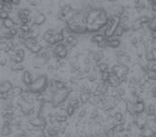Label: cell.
Masks as SVG:
<instances>
[{
	"label": "cell",
	"instance_id": "5bb4252c",
	"mask_svg": "<svg viewBox=\"0 0 156 137\" xmlns=\"http://www.w3.org/2000/svg\"><path fill=\"white\" fill-rule=\"evenodd\" d=\"M23 92H24V89L21 88V87L14 86L13 89L11 90V92H10V95H11L12 97H14V98H16V97H20L23 94Z\"/></svg>",
	"mask_w": 156,
	"mask_h": 137
},
{
	"label": "cell",
	"instance_id": "52a82bcc",
	"mask_svg": "<svg viewBox=\"0 0 156 137\" xmlns=\"http://www.w3.org/2000/svg\"><path fill=\"white\" fill-rule=\"evenodd\" d=\"M145 108H147V105H145V101L137 102L136 103H134V111L136 113V115H140L145 113Z\"/></svg>",
	"mask_w": 156,
	"mask_h": 137
},
{
	"label": "cell",
	"instance_id": "4316f807",
	"mask_svg": "<svg viewBox=\"0 0 156 137\" xmlns=\"http://www.w3.org/2000/svg\"><path fill=\"white\" fill-rule=\"evenodd\" d=\"M148 28L150 31H154V30H156V16H153V18L150 19V22H149V24H148Z\"/></svg>",
	"mask_w": 156,
	"mask_h": 137
},
{
	"label": "cell",
	"instance_id": "ac0fdd59",
	"mask_svg": "<svg viewBox=\"0 0 156 137\" xmlns=\"http://www.w3.org/2000/svg\"><path fill=\"white\" fill-rule=\"evenodd\" d=\"M24 65L20 63V64H18V63H13V65L11 66V70L15 72H18L21 71H24Z\"/></svg>",
	"mask_w": 156,
	"mask_h": 137
},
{
	"label": "cell",
	"instance_id": "4fadbf2b",
	"mask_svg": "<svg viewBox=\"0 0 156 137\" xmlns=\"http://www.w3.org/2000/svg\"><path fill=\"white\" fill-rule=\"evenodd\" d=\"M92 93L89 92H80V95H79V99H80V102L82 104H87L90 102V99H91Z\"/></svg>",
	"mask_w": 156,
	"mask_h": 137
},
{
	"label": "cell",
	"instance_id": "6da1fadb",
	"mask_svg": "<svg viewBox=\"0 0 156 137\" xmlns=\"http://www.w3.org/2000/svg\"><path fill=\"white\" fill-rule=\"evenodd\" d=\"M48 78L44 75H42L38 76L37 78L34 79V81L29 87H26L24 91H28L33 94H40V93H44L46 89L48 88Z\"/></svg>",
	"mask_w": 156,
	"mask_h": 137
},
{
	"label": "cell",
	"instance_id": "836d02e7",
	"mask_svg": "<svg viewBox=\"0 0 156 137\" xmlns=\"http://www.w3.org/2000/svg\"><path fill=\"white\" fill-rule=\"evenodd\" d=\"M151 53H152V58H153V61H156V48H151Z\"/></svg>",
	"mask_w": 156,
	"mask_h": 137
},
{
	"label": "cell",
	"instance_id": "8fae6325",
	"mask_svg": "<svg viewBox=\"0 0 156 137\" xmlns=\"http://www.w3.org/2000/svg\"><path fill=\"white\" fill-rule=\"evenodd\" d=\"M106 39H107V38H106L103 33H95V35L92 36L91 43H95V45H99L100 43H102L103 41H105Z\"/></svg>",
	"mask_w": 156,
	"mask_h": 137
},
{
	"label": "cell",
	"instance_id": "b9f144b4",
	"mask_svg": "<svg viewBox=\"0 0 156 137\" xmlns=\"http://www.w3.org/2000/svg\"><path fill=\"white\" fill-rule=\"evenodd\" d=\"M150 1H153V2H155V3H156V0H150Z\"/></svg>",
	"mask_w": 156,
	"mask_h": 137
},
{
	"label": "cell",
	"instance_id": "e575fe53",
	"mask_svg": "<svg viewBox=\"0 0 156 137\" xmlns=\"http://www.w3.org/2000/svg\"><path fill=\"white\" fill-rule=\"evenodd\" d=\"M150 37H151V39L156 40V30H154V31H150Z\"/></svg>",
	"mask_w": 156,
	"mask_h": 137
},
{
	"label": "cell",
	"instance_id": "f1b7e54d",
	"mask_svg": "<svg viewBox=\"0 0 156 137\" xmlns=\"http://www.w3.org/2000/svg\"><path fill=\"white\" fill-rule=\"evenodd\" d=\"M148 71H156V61H151L147 63Z\"/></svg>",
	"mask_w": 156,
	"mask_h": 137
},
{
	"label": "cell",
	"instance_id": "ba28073f",
	"mask_svg": "<svg viewBox=\"0 0 156 137\" xmlns=\"http://www.w3.org/2000/svg\"><path fill=\"white\" fill-rule=\"evenodd\" d=\"M105 58V52L103 49H98V50L95 51V54L92 56V61L95 64H98V63L102 62Z\"/></svg>",
	"mask_w": 156,
	"mask_h": 137
},
{
	"label": "cell",
	"instance_id": "8d00e7d4",
	"mask_svg": "<svg viewBox=\"0 0 156 137\" xmlns=\"http://www.w3.org/2000/svg\"><path fill=\"white\" fill-rule=\"evenodd\" d=\"M151 93H152V97L156 99V86L154 87L153 89H151Z\"/></svg>",
	"mask_w": 156,
	"mask_h": 137
},
{
	"label": "cell",
	"instance_id": "277c9868",
	"mask_svg": "<svg viewBox=\"0 0 156 137\" xmlns=\"http://www.w3.org/2000/svg\"><path fill=\"white\" fill-rule=\"evenodd\" d=\"M68 48H67V45L65 43H57L54 48L52 49V57H59L61 59H66L68 56Z\"/></svg>",
	"mask_w": 156,
	"mask_h": 137
},
{
	"label": "cell",
	"instance_id": "7402d4cb",
	"mask_svg": "<svg viewBox=\"0 0 156 137\" xmlns=\"http://www.w3.org/2000/svg\"><path fill=\"white\" fill-rule=\"evenodd\" d=\"M125 129H126L125 124H121V125L116 126L115 131H116V133H119V134H124V133L125 132Z\"/></svg>",
	"mask_w": 156,
	"mask_h": 137
},
{
	"label": "cell",
	"instance_id": "f546056e",
	"mask_svg": "<svg viewBox=\"0 0 156 137\" xmlns=\"http://www.w3.org/2000/svg\"><path fill=\"white\" fill-rule=\"evenodd\" d=\"M10 18V13L5 11V10H2V11H0V19L1 21H4V19Z\"/></svg>",
	"mask_w": 156,
	"mask_h": 137
},
{
	"label": "cell",
	"instance_id": "d6a6232c",
	"mask_svg": "<svg viewBox=\"0 0 156 137\" xmlns=\"http://www.w3.org/2000/svg\"><path fill=\"white\" fill-rule=\"evenodd\" d=\"M92 58L89 57V56H84V58H83V64L85 66L86 65H92Z\"/></svg>",
	"mask_w": 156,
	"mask_h": 137
},
{
	"label": "cell",
	"instance_id": "e0dca14e",
	"mask_svg": "<svg viewBox=\"0 0 156 137\" xmlns=\"http://www.w3.org/2000/svg\"><path fill=\"white\" fill-rule=\"evenodd\" d=\"M97 65L98 67V70H99V72H100V73L103 72H107V71H109V70L111 69L110 68V65H109L108 63L104 62V61L98 63V64H97Z\"/></svg>",
	"mask_w": 156,
	"mask_h": 137
},
{
	"label": "cell",
	"instance_id": "44dd1931",
	"mask_svg": "<svg viewBox=\"0 0 156 137\" xmlns=\"http://www.w3.org/2000/svg\"><path fill=\"white\" fill-rule=\"evenodd\" d=\"M150 18L148 16V15H144V16H141L140 18H138V21H140V23L143 25V26H145V25H147V24H149V22H150Z\"/></svg>",
	"mask_w": 156,
	"mask_h": 137
},
{
	"label": "cell",
	"instance_id": "d4e9b609",
	"mask_svg": "<svg viewBox=\"0 0 156 137\" xmlns=\"http://www.w3.org/2000/svg\"><path fill=\"white\" fill-rule=\"evenodd\" d=\"M0 133H1V135H3V136H9L12 133V129H11V128H10V126H4L2 128L1 132H0Z\"/></svg>",
	"mask_w": 156,
	"mask_h": 137
},
{
	"label": "cell",
	"instance_id": "f35d334b",
	"mask_svg": "<svg viewBox=\"0 0 156 137\" xmlns=\"http://www.w3.org/2000/svg\"><path fill=\"white\" fill-rule=\"evenodd\" d=\"M107 1H109V2H116V1H118V0H107Z\"/></svg>",
	"mask_w": 156,
	"mask_h": 137
},
{
	"label": "cell",
	"instance_id": "7c38bea8",
	"mask_svg": "<svg viewBox=\"0 0 156 137\" xmlns=\"http://www.w3.org/2000/svg\"><path fill=\"white\" fill-rule=\"evenodd\" d=\"M46 21V16L44 13H41V14H39L37 16H35L34 18H33V23H34V25L36 26H41L42 24H44Z\"/></svg>",
	"mask_w": 156,
	"mask_h": 137
},
{
	"label": "cell",
	"instance_id": "ffe728a7",
	"mask_svg": "<svg viewBox=\"0 0 156 137\" xmlns=\"http://www.w3.org/2000/svg\"><path fill=\"white\" fill-rule=\"evenodd\" d=\"M126 55H127V51L125 50V49L118 48L117 50L115 51V56H116V57H117L118 59H122V58H124Z\"/></svg>",
	"mask_w": 156,
	"mask_h": 137
},
{
	"label": "cell",
	"instance_id": "60d3db41",
	"mask_svg": "<svg viewBox=\"0 0 156 137\" xmlns=\"http://www.w3.org/2000/svg\"><path fill=\"white\" fill-rule=\"evenodd\" d=\"M154 122L156 123V114L154 115Z\"/></svg>",
	"mask_w": 156,
	"mask_h": 137
},
{
	"label": "cell",
	"instance_id": "7a4b0ae2",
	"mask_svg": "<svg viewBox=\"0 0 156 137\" xmlns=\"http://www.w3.org/2000/svg\"><path fill=\"white\" fill-rule=\"evenodd\" d=\"M112 72L115 73V75L121 80V83L124 84V83H127L128 80V75L130 73V68L128 66L124 65V64H115L113 65L111 68Z\"/></svg>",
	"mask_w": 156,
	"mask_h": 137
},
{
	"label": "cell",
	"instance_id": "d6986e66",
	"mask_svg": "<svg viewBox=\"0 0 156 137\" xmlns=\"http://www.w3.org/2000/svg\"><path fill=\"white\" fill-rule=\"evenodd\" d=\"M141 134H142L143 137H154L155 132L153 131V129L148 126L147 128H145V130H143V131L141 132Z\"/></svg>",
	"mask_w": 156,
	"mask_h": 137
},
{
	"label": "cell",
	"instance_id": "603a6c76",
	"mask_svg": "<svg viewBox=\"0 0 156 137\" xmlns=\"http://www.w3.org/2000/svg\"><path fill=\"white\" fill-rule=\"evenodd\" d=\"M110 75H111V69L109 70V71H107V72H101V73H100V79H101V81L107 82V83H108V80H109V78H110Z\"/></svg>",
	"mask_w": 156,
	"mask_h": 137
},
{
	"label": "cell",
	"instance_id": "d590c367",
	"mask_svg": "<svg viewBox=\"0 0 156 137\" xmlns=\"http://www.w3.org/2000/svg\"><path fill=\"white\" fill-rule=\"evenodd\" d=\"M21 0H11V2L13 3V5L14 6H16V5H18L19 3H20Z\"/></svg>",
	"mask_w": 156,
	"mask_h": 137
},
{
	"label": "cell",
	"instance_id": "cb8c5ba5",
	"mask_svg": "<svg viewBox=\"0 0 156 137\" xmlns=\"http://www.w3.org/2000/svg\"><path fill=\"white\" fill-rule=\"evenodd\" d=\"M18 15H21V16H24L26 18H31L32 16V11L31 10H29L27 8H23L21 9L20 11L18 12Z\"/></svg>",
	"mask_w": 156,
	"mask_h": 137
},
{
	"label": "cell",
	"instance_id": "5b68a950",
	"mask_svg": "<svg viewBox=\"0 0 156 137\" xmlns=\"http://www.w3.org/2000/svg\"><path fill=\"white\" fill-rule=\"evenodd\" d=\"M13 87H14L13 83L11 81H8V80H4V81L0 82V95L10 94Z\"/></svg>",
	"mask_w": 156,
	"mask_h": 137
},
{
	"label": "cell",
	"instance_id": "8992f818",
	"mask_svg": "<svg viewBox=\"0 0 156 137\" xmlns=\"http://www.w3.org/2000/svg\"><path fill=\"white\" fill-rule=\"evenodd\" d=\"M21 80H22V83L26 87H29L33 83V81H34V78H33L32 73L30 72L29 71H27V70H25V71L23 72V73H22Z\"/></svg>",
	"mask_w": 156,
	"mask_h": 137
},
{
	"label": "cell",
	"instance_id": "9c48e42d",
	"mask_svg": "<svg viewBox=\"0 0 156 137\" xmlns=\"http://www.w3.org/2000/svg\"><path fill=\"white\" fill-rule=\"evenodd\" d=\"M108 40V48H119V46L121 45V41L119 38L117 37H112V38H109Z\"/></svg>",
	"mask_w": 156,
	"mask_h": 137
},
{
	"label": "cell",
	"instance_id": "1f68e13d",
	"mask_svg": "<svg viewBox=\"0 0 156 137\" xmlns=\"http://www.w3.org/2000/svg\"><path fill=\"white\" fill-rule=\"evenodd\" d=\"M29 5L33 6V7H38L39 5H41L42 0H27Z\"/></svg>",
	"mask_w": 156,
	"mask_h": 137
},
{
	"label": "cell",
	"instance_id": "9a60e30c",
	"mask_svg": "<svg viewBox=\"0 0 156 137\" xmlns=\"http://www.w3.org/2000/svg\"><path fill=\"white\" fill-rule=\"evenodd\" d=\"M145 113L148 116H154L156 114V104L152 102H148L145 108Z\"/></svg>",
	"mask_w": 156,
	"mask_h": 137
},
{
	"label": "cell",
	"instance_id": "83f0119b",
	"mask_svg": "<svg viewBox=\"0 0 156 137\" xmlns=\"http://www.w3.org/2000/svg\"><path fill=\"white\" fill-rule=\"evenodd\" d=\"M75 112H76V109L72 105L69 104L68 109H67V115H68V117H72V116L75 114Z\"/></svg>",
	"mask_w": 156,
	"mask_h": 137
},
{
	"label": "cell",
	"instance_id": "3957f363",
	"mask_svg": "<svg viewBox=\"0 0 156 137\" xmlns=\"http://www.w3.org/2000/svg\"><path fill=\"white\" fill-rule=\"evenodd\" d=\"M71 91H72V89H71V88L57 90V91L54 93V95H53V99H52V103H51L52 107L53 108L59 107L63 102H67Z\"/></svg>",
	"mask_w": 156,
	"mask_h": 137
},
{
	"label": "cell",
	"instance_id": "74e56055",
	"mask_svg": "<svg viewBox=\"0 0 156 137\" xmlns=\"http://www.w3.org/2000/svg\"><path fill=\"white\" fill-rule=\"evenodd\" d=\"M121 137H131V134H130V133L124 132V134H121Z\"/></svg>",
	"mask_w": 156,
	"mask_h": 137
},
{
	"label": "cell",
	"instance_id": "4dcf8cb0",
	"mask_svg": "<svg viewBox=\"0 0 156 137\" xmlns=\"http://www.w3.org/2000/svg\"><path fill=\"white\" fill-rule=\"evenodd\" d=\"M92 66L94 65H86L84 66V68H83V72H84L86 75H90L91 72H92Z\"/></svg>",
	"mask_w": 156,
	"mask_h": 137
},
{
	"label": "cell",
	"instance_id": "30bf717a",
	"mask_svg": "<svg viewBox=\"0 0 156 137\" xmlns=\"http://www.w3.org/2000/svg\"><path fill=\"white\" fill-rule=\"evenodd\" d=\"M108 84L110 87H113V88H117V87H119L121 85V80H119L117 76L115 75V73L112 72V70H111L110 78H109V80H108Z\"/></svg>",
	"mask_w": 156,
	"mask_h": 137
},
{
	"label": "cell",
	"instance_id": "ab89813d",
	"mask_svg": "<svg viewBox=\"0 0 156 137\" xmlns=\"http://www.w3.org/2000/svg\"><path fill=\"white\" fill-rule=\"evenodd\" d=\"M87 137H95V136H94V134H89Z\"/></svg>",
	"mask_w": 156,
	"mask_h": 137
},
{
	"label": "cell",
	"instance_id": "484cf974",
	"mask_svg": "<svg viewBox=\"0 0 156 137\" xmlns=\"http://www.w3.org/2000/svg\"><path fill=\"white\" fill-rule=\"evenodd\" d=\"M147 76H148V80L156 82V71H148Z\"/></svg>",
	"mask_w": 156,
	"mask_h": 137
},
{
	"label": "cell",
	"instance_id": "2e32d148",
	"mask_svg": "<svg viewBox=\"0 0 156 137\" xmlns=\"http://www.w3.org/2000/svg\"><path fill=\"white\" fill-rule=\"evenodd\" d=\"M2 25L7 29H12L16 26L14 19H13L12 18H8L4 19V21H2Z\"/></svg>",
	"mask_w": 156,
	"mask_h": 137
}]
</instances>
